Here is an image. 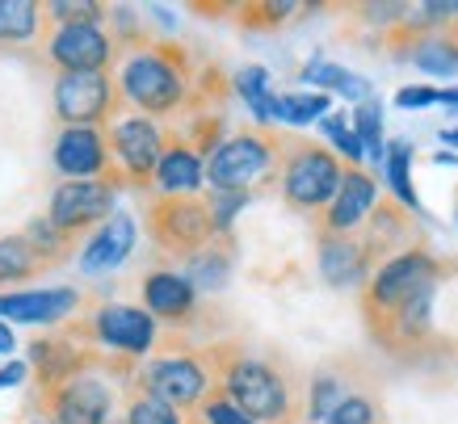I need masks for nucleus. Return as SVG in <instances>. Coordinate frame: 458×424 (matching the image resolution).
Returning a JSON list of instances; mask_svg holds the SVG:
<instances>
[{
	"label": "nucleus",
	"instance_id": "27",
	"mask_svg": "<svg viewBox=\"0 0 458 424\" xmlns=\"http://www.w3.org/2000/svg\"><path fill=\"white\" fill-rule=\"evenodd\" d=\"M412 64L429 76H454L458 72V42L454 38H425L412 47Z\"/></svg>",
	"mask_w": 458,
	"mask_h": 424
},
{
	"label": "nucleus",
	"instance_id": "8",
	"mask_svg": "<svg viewBox=\"0 0 458 424\" xmlns=\"http://www.w3.org/2000/svg\"><path fill=\"white\" fill-rule=\"evenodd\" d=\"M274 160V143L265 135H232L223 139L215 156L207 160V181L210 190H249Z\"/></svg>",
	"mask_w": 458,
	"mask_h": 424
},
{
	"label": "nucleus",
	"instance_id": "7",
	"mask_svg": "<svg viewBox=\"0 0 458 424\" xmlns=\"http://www.w3.org/2000/svg\"><path fill=\"white\" fill-rule=\"evenodd\" d=\"M114 81L106 72H64L55 81V114L64 126H93L114 114Z\"/></svg>",
	"mask_w": 458,
	"mask_h": 424
},
{
	"label": "nucleus",
	"instance_id": "2",
	"mask_svg": "<svg viewBox=\"0 0 458 424\" xmlns=\"http://www.w3.org/2000/svg\"><path fill=\"white\" fill-rule=\"evenodd\" d=\"M223 395L257 424H278L291 416V386L269 361L257 357H232L223 366Z\"/></svg>",
	"mask_w": 458,
	"mask_h": 424
},
{
	"label": "nucleus",
	"instance_id": "32",
	"mask_svg": "<svg viewBox=\"0 0 458 424\" xmlns=\"http://www.w3.org/2000/svg\"><path fill=\"white\" fill-rule=\"evenodd\" d=\"M47 13H51L55 26H101L106 4H98V0H51Z\"/></svg>",
	"mask_w": 458,
	"mask_h": 424
},
{
	"label": "nucleus",
	"instance_id": "5",
	"mask_svg": "<svg viewBox=\"0 0 458 424\" xmlns=\"http://www.w3.org/2000/svg\"><path fill=\"white\" fill-rule=\"evenodd\" d=\"M59 232L76 240L89 227H106L114 219V185L110 181H64L51 193V215Z\"/></svg>",
	"mask_w": 458,
	"mask_h": 424
},
{
	"label": "nucleus",
	"instance_id": "25",
	"mask_svg": "<svg viewBox=\"0 0 458 424\" xmlns=\"http://www.w3.org/2000/svg\"><path fill=\"white\" fill-rule=\"evenodd\" d=\"M38 4L34 0H0V42H26L38 34Z\"/></svg>",
	"mask_w": 458,
	"mask_h": 424
},
{
	"label": "nucleus",
	"instance_id": "1",
	"mask_svg": "<svg viewBox=\"0 0 458 424\" xmlns=\"http://www.w3.org/2000/svg\"><path fill=\"white\" fill-rule=\"evenodd\" d=\"M118 89L143 114H173L185 101L190 81H185V68L173 55V47H152V51H140V55L126 59Z\"/></svg>",
	"mask_w": 458,
	"mask_h": 424
},
{
	"label": "nucleus",
	"instance_id": "18",
	"mask_svg": "<svg viewBox=\"0 0 458 424\" xmlns=\"http://www.w3.org/2000/svg\"><path fill=\"white\" fill-rule=\"evenodd\" d=\"M375 198H378L375 177H366L361 168H345L341 193H336L333 206H328V219H324V232H333V235H349L361 219H366V215H370V206H375Z\"/></svg>",
	"mask_w": 458,
	"mask_h": 424
},
{
	"label": "nucleus",
	"instance_id": "20",
	"mask_svg": "<svg viewBox=\"0 0 458 424\" xmlns=\"http://www.w3.org/2000/svg\"><path fill=\"white\" fill-rule=\"evenodd\" d=\"M143 302L160 319H185V315L194 311V286H190L185 274L156 269V274L143 277Z\"/></svg>",
	"mask_w": 458,
	"mask_h": 424
},
{
	"label": "nucleus",
	"instance_id": "16",
	"mask_svg": "<svg viewBox=\"0 0 458 424\" xmlns=\"http://www.w3.org/2000/svg\"><path fill=\"white\" fill-rule=\"evenodd\" d=\"M131 252H135V219L114 210V219L106 227H98V235L84 244L81 269L84 274H106V269H118Z\"/></svg>",
	"mask_w": 458,
	"mask_h": 424
},
{
	"label": "nucleus",
	"instance_id": "6",
	"mask_svg": "<svg viewBox=\"0 0 458 424\" xmlns=\"http://www.w3.org/2000/svg\"><path fill=\"white\" fill-rule=\"evenodd\" d=\"M429 282H437V265H433L429 252H400V257H391L375 274V282L366 286V315L375 319V315L395 311L403 299H412Z\"/></svg>",
	"mask_w": 458,
	"mask_h": 424
},
{
	"label": "nucleus",
	"instance_id": "19",
	"mask_svg": "<svg viewBox=\"0 0 458 424\" xmlns=\"http://www.w3.org/2000/svg\"><path fill=\"white\" fill-rule=\"evenodd\" d=\"M319 274L336 290L358 286L361 277H366V248L358 240H349V235L324 232L319 235Z\"/></svg>",
	"mask_w": 458,
	"mask_h": 424
},
{
	"label": "nucleus",
	"instance_id": "29",
	"mask_svg": "<svg viewBox=\"0 0 458 424\" xmlns=\"http://www.w3.org/2000/svg\"><path fill=\"white\" fill-rule=\"evenodd\" d=\"M185 277L194 290H219L227 282V252L219 248H202L194 257L185 260Z\"/></svg>",
	"mask_w": 458,
	"mask_h": 424
},
{
	"label": "nucleus",
	"instance_id": "34",
	"mask_svg": "<svg viewBox=\"0 0 458 424\" xmlns=\"http://www.w3.org/2000/svg\"><path fill=\"white\" fill-rule=\"evenodd\" d=\"M126 424H181V411L173 403H165V399L140 391L131 399V408H126Z\"/></svg>",
	"mask_w": 458,
	"mask_h": 424
},
{
	"label": "nucleus",
	"instance_id": "38",
	"mask_svg": "<svg viewBox=\"0 0 458 424\" xmlns=\"http://www.w3.org/2000/svg\"><path fill=\"white\" fill-rule=\"evenodd\" d=\"M202 424H257V420L244 416L227 395H207V403H202Z\"/></svg>",
	"mask_w": 458,
	"mask_h": 424
},
{
	"label": "nucleus",
	"instance_id": "28",
	"mask_svg": "<svg viewBox=\"0 0 458 424\" xmlns=\"http://www.w3.org/2000/svg\"><path fill=\"white\" fill-rule=\"evenodd\" d=\"M236 93L249 101V110L257 114V123H274V93H269V72L265 68H244L236 76Z\"/></svg>",
	"mask_w": 458,
	"mask_h": 424
},
{
	"label": "nucleus",
	"instance_id": "30",
	"mask_svg": "<svg viewBox=\"0 0 458 424\" xmlns=\"http://www.w3.org/2000/svg\"><path fill=\"white\" fill-rule=\"evenodd\" d=\"M353 131H358L366 156L375 165H383L387 160V143H383V110H378V101H361L358 110H353Z\"/></svg>",
	"mask_w": 458,
	"mask_h": 424
},
{
	"label": "nucleus",
	"instance_id": "21",
	"mask_svg": "<svg viewBox=\"0 0 458 424\" xmlns=\"http://www.w3.org/2000/svg\"><path fill=\"white\" fill-rule=\"evenodd\" d=\"M202 160H198L194 148H185V143H173L165 148L160 156V168H156V185L165 190V198H194L202 190Z\"/></svg>",
	"mask_w": 458,
	"mask_h": 424
},
{
	"label": "nucleus",
	"instance_id": "31",
	"mask_svg": "<svg viewBox=\"0 0 458 424\" xmlns=\"http://www.w3.org/2000/svg\"><path fill=\"white\" fill-rule=\"evenodd\" d=\"M21 235H26L30 244H34V252H38L47 265H59V260L68 257V248H72V240L59 232L51 219H30V227Z\"/></svg>",
	"mask_w": 458,
	"mask_h": 424
},
{
	"label": "nucleus",
	"instance_id": "37",
	"mask_svg": "<svg viewBox=\"0 0 458 424\" xmlns=\"http://www.w3.org/2000/svg\"><path fill=\"white\" fill-rule=\"evenodd\" d=\"M375 420H378V408L370 403V399H366V395H349L324 424H375Z\"/></svg>",
	"mask_w": 458,
	"mask_h": 424
},
{
	"label": "nucleus",
	"instance_id": "39",
	"mask_svg": "<svg viewBox=\"0 0 458 424\" xmlns=\"http://www.w3.org/2000/svg\"><path fill=\"white\" fill-rule=\"evenodd\" d=\"M437 101H442V93L429 89V84H417V89H400V93H395V106H400V110H425V106H437Z\"/></svg>",
	"mask_w": 458,
	"mask_h": 424
},
{
	"label": "nucleus",
	"instance_id": "33",
	"mask_svg": "<svg viewBox=\"0 0 458 424\" xmlns=\"http://www.w3.org/2000/svg\"><path fill=\"white\" fill-rule=\"evenodd\" d=\"M345 386L336 383L333 374H319L316 383H311V403H307V416H311V424H324L328 416H333L341 403H345Z\"/></svg>",
	"mask_w": 458,
	"mask_h": 424
},
{
	"label": "nucleus",
	"instance_id": "41",
	"mask_svg": "<svg viewBox=\"0 0 458 424\" xmlns=\"http://www.w3.org/2000/svg\"><path fill=\"white\" fill-rule=\"evenodd\" d=\"M0 353H13V332L4 328V319H0Z\"/></svg>",
	"mask_w": 458,
	"mask_h": 424
},
{
	"label": "nucleus",
	"instance_id": "24",
	"mask_svg": "<svg viewBox=\"0 0 458 424\" xmlns=\"http://www.w3.org/2000/svg\"><path fill=\"white\" fill-rule=\"evenodd\" d=\"M324 123L328 118V97L324 93H286V97H274V123H294V126H307V123Z\"/></svg>",
	"mask_w": 458,
	"mask_h": 424
},
{
	"label": "nucleus",
	"instance_id": "4",
	"mask_svg": "<svg viewBox=\"0 0 458 424\" xmlns=\"http://www.w3.org/2000/svg\"><path fill=\"white\" fill-rule=\"evenodd\" d=\"M148 232L160 248L194 257L210 244L215 219H210V206L198 202V198H156L152 210H148Z\"/></svg>",
	"mask_w": 458,
	"mask_h": 424
},
{
	"label": "nucleus",
	"instance_id": "15",
	"mask_svg": "<svg viewBox=\"0 0 458 424\" xmlns=\"http://www.w3.org/2000/svg\"><path fill=\"white\" fill-rule=\"evenodd\" d=\"M76 307H81V290H72V286L0 294V319H13V324H59Z\"/></svg>",
	"mask_w": 458,
	"mask_h": 424
},
{
	"label": "nucleus",
	"instance_id": "17",
	"mask_svg": "<svg viewBox=\"0 0 458 424\" xmlns=\"http://www.w3.org/2000/svg\"><path fill=\"white\" fill-rule=\"evenodd\" d=\"M30 366L38 374L42 391H55V386L81 378L84 369H89V357H84L72 341H64V336H47V341L30 344Z\"/></svg>",
	"mask_w": 458,
	"mask_h": 424
},
{
	"label": "nucleus",
	"instance_id": "10",
	"mask_svg": "<svg viewBox=\"0 0 458 424\" xmlns=\"http://www.w3.org/2000/svg\"><path fill=\"white\" fill-rule=\"evenodd\" d=\"M55 168L68 181H106L118 185V168H114V151L110 143L101 139L98 126H64L55 139Z\"/></svg>",
	"mask_w": 458,
	"mask_h": 424
},
{
	"label": "nucleus",
	"instance_id": "23",
	"mask_svg": "<svg viewBox=\"0 0 458 424\" xmlns=\"http://www.w3.org/2000/svg\"><path fill=\"white\" fill-rule=\"evenodd\" d=\"M303 81L311 84H324V89H336L341 97H349V101H370V84L361 81L358 72L349 68H336V64H324V59H316V64H307L303 68Z\"/></svg>",
	"mask_w": 458,
	"mask_h": 424
},
{
	"label": "nucleus",
	"instance_id": "43",
	"mask_svg": "<svg viewBox=\"0 0 458 424\" xmlns=\"http://www.w3.org/2000/svg\"><path fill=\"white\" fill-rule=\"evenodd\" d=\"M442 139H445V143H458V131H445Z\"/></svg>",
	"mask_w": 458,
	"mask_h": 424
},
{
	"label": "nucleus",
	"instance_id": "14",
	"mask_svg": "<svg viewBox=\"0 0 458 424\" xmlns=\"http://www.w3.org/2000/svg\"><path fill=\"white\" fill-rule=\"evenodd\" d=\"M89 332H93L101 344H110V349L143 357L156 341V319H152V311H140V307L106 302V307H98V311L89 315Z\"/></svg>",
	"mask_w": 458,
	"mask_h": 424
},
{
	"label": "nucleus",
	"instance_id": "26",
	"mask_svg": "<svg viewBox=\"0 0 458 424\" xmlns=\"http://www.w3.org/2000/svg\"><path fill=\"white\" fill-rule=\"evenodd\" d=\"M383 168H387V185L395 190V198L417 210V193H412V143H408V139L387 143V160H383Z\"/></svg>",
	"mask_w": 458,
	"mask_h": 424
},
{
	"label": "nucleus",
	"instance_id": "36",
	"mask_svg": "<svg viewBox=\"0 0 458 424\" xmlns=\"http://www.w3.org/2000/svg\"><path fill=\"white\" fill-rule=\"evenodd\" d=\"M244 202H249V190H210L207 206H210V219H215V232H227Z\"/></svg>",
	"mask_w": 458,
	"mask_h": 424
},
{
	"label": "nucleus",
	"instance_id": "9",
	"mask_svg": "<svg viewBox=\"0 0 458 424\" xmlns=\"http://www.w3.org/2000/svg\"><path fill=\"white\" fill-rule=\"evenodd\" d=\"M110 151L118 160V177L126 185H148L156 177V168H160L165 139H160L152 118H123L110 131Z\"/></svg>",
	"mask_w": 458,
	"mask_h": 424
},
{
	"label": "nucleus",
	"instance_id": "40",
	"mask_svg": "<svg viewBox=\"0 0 458 424\" xmlns=\"http://www.w3.org/2000/svg\"><path fill=\"white\" fill-rule=\"evenodd\" d=\"M26 374H30L26 361H9V366H0V391H4V386L26 383Z\"/></svg>",
	"mask_w": 458,
	"mask_h": 424
},
{
	"label": "nucleus",
	"instance_id": "13",
	"mask_svg": "<svg viewBox=\"0 0 458 424\" xmlns=\"http://www.w3.org/2000/svg\"><path fill=\"white\" fill-rule=\"evenodd\" d=\"M143 391L156 399H165L173 408H194V403H207V369L194 357H160L143 369Z\"/></svg>",
	"mask_w": 458,
	"mask_h": 424
},
{
	"label": "nucleus",
	"instance_id": "11",
	"mask_svg": "<svg viewBox=\"0 0 458 424\" xmlns=\"http://www.w3.org/2000/svg\"><path fill=\"white\" fill-rule=\"evenodd\" d=\"M42 408H47L51 424H110L114 395L101 378L81 374L55 391H42Z\"/></svg>",
	"mask_w": 458,
	"mask_h": 424
},
{
	"label": "nucleus",
	"instance_id": "3",
	"mask_svg": "<svg viewBox=\"0 0 458 424\" xmlns=\"http://www.w3.org/2000/svg\"><path fill=\"white\" fill-rule=\"evenodd\" d=\"M341 181H345V168L336 165L333 151L316 143H294L282 173V193L294 210H316V206H333Z\"/></svg>",
	"mask_w": 458,
	"mask_h": 424
},
{
	"label": "nucleus",
	"instance_id": "35",
	"mask_svg": "<svg viewBox=\"0 0 458 424\" xmlns=\"http://www.w3.org/2000/svg\"><path fill=\"white\" fill-rule=\"evenodd\" d=\"M324 135L333 139V143H336V151L345 156L349 165H361V160H366V148H361L358 131H349V126H345V118H341V114H328V118H324Z\"/></svg>",
	"mask_w": 458,
	"mask_h": 424
},
{
	"label": "nucleus",
	"instance_id": "42",
	"mask_svg": "<svg viewBox=\"0 0 458 424\" xmlns=\"http://www.w3.org/2000/svg\"><path fill=\"white\" fill-rule=\"evenodd\" d=\"M442 106H450V110H458V89H445V93H442Z\"/></svg>",
	"mask_w": 458,
	"mask_h": 424
},
{
	"label": "nucleus",
	"instance_id": "22",
	"mask_svg": "<svg viewBox=\"0 0 458 424\" xmlns=\"http://www.w3.org/2000/svg\"><path fill=\"white\" fill-rule=\"evenodd\" d=\"M42 269H51V265L34 252V244H30L26 235H4V240H0V286L34 282Z\"/></svg>",
	"mask_w": 458,
	"mask_h": 424
},
{
	"label": "nucleus",
	"instance_id": "12",
	"mask_svg": "<svg viewBox=\"0 0 458 424\" xmlns=\"http://www.w3.org/2000/svg\"><path fill=\"white\" fill-rule=\"evenodd\" d=\"M47 59L64 72H106L114 59V38L101 26H55L47 38Z\"/></svg>",
	"mask_w": 458,
	"mask_h": 424
}]
</instances>
